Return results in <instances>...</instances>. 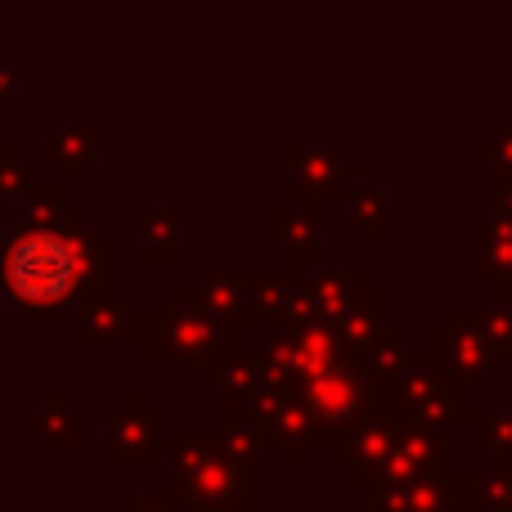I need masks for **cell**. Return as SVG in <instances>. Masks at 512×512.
<instances>
[{
  "label": "cell",
  "mask_w": 512,
  "mask_h": 512,
  "mask_svg": "<svg viewBox=\"0 0 512 512\" xmlns=\"http://www.w3.org/2000/svg\"><path fill=\"white\" fill-rule=\"evenodd\" d=\"M77 270H81L77 243L50 230L23 234L5 252V279L23 301H59L63 292H72Z\"/></svg>",
  "instance_id": "1"
},
{
  "label": "cell",
  "mask_w": 512,
  "mask_h": 512,
  "mask_svg": "<svg viewBox=\"0 0 512 512\" xmlns=\"http://www.w3.org/2000/svg\"><path fill=\"white\" fill-rule=\"evenodd\" d=\"M0 77H5V72H0Z\"/></svg>",
  "instance_id": "2"
}]
</instances>
